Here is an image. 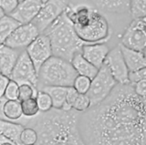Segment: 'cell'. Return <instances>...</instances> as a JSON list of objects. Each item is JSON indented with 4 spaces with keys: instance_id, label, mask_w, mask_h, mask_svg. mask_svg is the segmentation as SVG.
Masks as SVG:
<instances>
[{
    "instance_id": "obj_30",
    "label": "cell",
    "mask_w": 146,
    "mask_h": 145,
    "mask_svg": "<svg viewBox=\"0 0 146 145\" xmlns=\"http://www.w3.org/2000/svg\"><path fill=\"white\" fill-rule=\"evenodd\" d=\"M3 97L6 99H18V84L12 79L9 80Z\"/></svg>"
},
{
    "instance_id": "obj_26",
    "label": "cell",
    "mask_w": 146,
    "mask_h": 145,
    "mask_svg": "<svg viewBox=\"0 0 146 145\" xmlns=\"http://www.w3.org/2000/svg\"><path fill=\"white\" fill-rule=\"evenodd\" d=\"M90 107V101L89 97L85 93H79L76 99L73 102L71 109L79 112H84Z\"/></svg>"
},
{
    "instance_id": "obj_4",
    "label": "cell",
    "mask_w": 146,
    "mask_h": 145,
    "mask_svg": "<svg viewBox=\"0 0 146 145\" xmlns=\"http://www.w3.org/2000/svg\"><path fill=\"white\" fill-rule=\"evenodd\" d=\"M78 73L70 61L61 58L51 56L40 67L38 72V87L43 86H73Z\"/></svg>"
},
{
    "instance_id": "obj_22",
    "label": "cell",
    "mask_w": 146,
    "mask_h": 145,
    "mask_svg": "<svg viewBox=\"0 0 146 145\" xmlns=\"http://www.w3.org/2000/svg\"><path fill=\"white\" fill-rule=\"evenodd\" d=\"M20 24L10 16L6 15L0 19V45L6 42L7 38Z\"/></svg>"
},
{
    "instance_id": "obj_36",
    "label": "cell",
    "mask_w": 146,
    "mask_h": 145,
    "mask_svg": "<svg viewBox=\"0 0 146 145\" xmlns=\"http://www.w3.org/2000/svg\"><path fill=\"white\" fill-rule=\"evenodd\" d=\"M0 145H16V143L6 136L0 134Z\"/></svg>"
},
{
    "instance_id": "obj_31",
    "label": "cell",
    "mask_w": 146,
    "mask_h": 145,
    "mask_svg": "<svg viewBox=\"0 0 146 145\" xmlns=\"http://www.w3.org/2000/svg\"><path fill=\"white\" fill-rule=\"evenodd\" d=\"M144 79H146V68H143V69H141L139 70L129 71V74H128V80H129L130 85L134 84Z\"/></svg>"
},
{
    "instance_id": "obj_38",
    "label": "cell",
    "mask_w": 146,
    "mask_h": 145,
    "mask_svg": "<svg viewBox=\"0 0 146 145\" xmlns=\"http://www.w3.org/2000/svg\"><path fill=\"white\" fill-rule=\"evenodd\" d=\"M46 1H47V0H42V2H43V3H45Z\"/></svg>"
},
{
    "instance_id": "obj_39",
    "label": "cell",
    "mask_w": 146,
    "mask_h": 145,
    "mask_svg": "<svg viewBox=\"0 0 146 145\" xmlns=\"http://www.w3.org/2000/svg\"><path fill=\"white\" fill-rule=\"evenodd\" d=\"M1 75H2V72H1V71H0V76H1Z\"/></svg>"
},
{
    "instance_id": "obj_11",
    "label": "cell",
    "mask_w": 146,
    "mask_h": 145,
    "mask_svg": "<svg viewBox=\"0 0 146 145\" xmlns=\"http://www.w3.org/2000/svg\"><path fill=\"white\" fill-rule=\"evenodd\" d=\"M38 35L39 32L32 22L27 24H22L14 29L4 44L12 48L23 50V49H26V48Z\"/></svg>"
},
{
    "instance_id": "obj_34",
    "label": "cell",
    "mask_w": 146,
    "mask_h": 145,
    "mask_svg": "<svg viewBox=\"0 0 146 145\" xmlns=\"http://www.w3.org/2000/svg\"><path fill=\"white\" fill-rule=\"evenodd\" d=\"M131 86L133 88L134 91L138 95H140L141 97H143V98L146 97V79H141Z\"/></svg>"
},
{
    "instance_id": "obj_12",
    "label": "cell",
    "mask_w": 146,
    "mask_h": 145,
    "mask_svg": "<svg viewBox=\"0 0 146 145\" xmlns=\"http://www.w3.org/2000/svg\"><path fill=\"white\" fill-rule=\"evenodd\" d=\"M104 63L108 66L113 78L119 84H129L128 74L129 70L123 60L119 45L110 49Z\"/></svg>"
},
{
    "instance_id": "obj_32",
    "label": "cell",
    "mask_w": 146,
    "mask_h": 145,
    "mask_svg": "<svg viewBox=\"0 0 146 145\" xmlns=\"http://www.w3.org/2000/svg\"><path fill=\"white\" fill-rule=\"evenodd\" d=\"M18 4V0H0V7L4 10L5 14L9 15L15 9Z\"/></svg>"
},
{
    "instance_id": "obj_2",
    "label": "cell",
    "mask_w": 146,
    "mask_h": 145,
    "mask_svg": "<svg viewBox=\"0 0 146 145\" xmlns=\"http://www.w3.org/2000/svg\"><path fill=\"white\" fill-rule=\"evenodd\" d=\"M80 112L73 109L51 108L27 118L25 127L33 128L38 145H80L84 144L80 131Z\"/></svg>"
},
{
    "instance_id": "obj_8",
    "label": "cell",
    "mask_w": 146,
    "mask_h": 145,
    "mask_svg": "<svg viewBox=\"0 0 146 145\" xmlns=\"http://www.w3.org/2000/svg\"><path fill=\"white\" fill-rule=\"evenodd\" d=\"M9 79L14 80L18 85L27 83L34 86L36 89L38 87V72L27 55L26 49L21 50L9 76Z\"/></svg>"
},
{
    "instance_id": "obj_5",
    "label": "cell",
    "mask_w": 146,
    "mask_h": 145,
    "mask_svg": "<svg viewBox=\"0 0 146 145\" xmlns=\"http://www.w3.org/2000/svg\"><path fill=\"white\" fill-rule=\"evenodd\" d=\"M76 33L85 43L106 42L110 39L111 29L106 17L94 7H90L88 22L81 26H74Z\"/></svg>"
},
{
    "instance_id": "obj_19",
    "label": "cell",
    "mask_w": 146,
    "mask_h": 145,
    "mask_svg": "<svg viewBox=\"0 0 146 145\" xmlns=\"http://www.w3.org/2000/svg\"><path fill=\"white\" fill-rule=\"evenodd\" d=\"M25 126L19 122L12 121L9 120L0 119V134L6 136L16 143L20 145V134Z\"/></svg>"
},
{
    "instance_id": "obj_21",
    "label": "cell",
    "mask_w": 146,
    "mask_h": 145,
    "mask_svg": "<svg viewBox=\"0 0 146 145\" xmlns=\"http://www.w3.org/2000/svg\"><path fill=\"white\" fill-rule=\"evenodd\" d=\"M68 87L62 86H43L38 90H43L49 95L52 101V107L56 109H62L66 102V94Z\"/></svg>"
},
{
    "instance_id": "obj_20",
    "label": "cell",
    "mask_w": 146,
    "mask_h": 145,
    "mask_svg": "<svg viewBox=\"0 0 146 145\" xmlns=\"http://www.w3.org/2000/svg\"><path fill=\"white\" fill-rule=\"evenodd\" d=\"M70 63L77 71L78 75L88 77L90 79L97 74L99 70L98 68H96L94 65H92L87 60L86 58H84L80 52H78L75 54L74 57L70 60Z\"/></svg>"
},
{
    "instance_id": "obj_6",
    "label": "cell",
    "mask_w": 146,
    "mask_h": 145,
    "mask_svg": "<svg viewBox=\"0 0 146 145\" xmlns=\"http://www.w3.org/2000/svg\"><path fill=\"white\" fill-rule=\"evenodd\" d=\"M116 85L117 81L111 75L108 66L103 63L99 68L97 74L90 79V88L86 93L90 99V106L102 101Z\"/></svg>"
},
{
    "instance_id": "obj_40",
    "label": "cell",
    "mask_w": 146,
    "mask_h": 145,
    "mask_svg": "<svg viewBox=\"0 0 146 145\" xmlns=\"http://www.w3.org/2000/svg\"><path fill=\"white\" fill-rule=\"evenodd\" d=\"M20 1H22V0H18V2H20Z\"/></svg>"
},
{
    "instance_id": "obj_14",
    "label": "cell",
    "mask_w": 146,
    "mask_h": 145,
    "mask_svg": "<svg viewBox=\"0 0 146 145\" xmlns=\"http://www.w3.org/2000/svg\"><path fill=\"white\" fill-rule=\"evenodd\" d=\"M95 9L104 14L112 16L129 15L130 0H89Z\"/></svg>"
},
{
    "instance_id": "obj_9",
    "label": "cell",
    "mask_w": 146,
    "mask_h": 145,
    "mask_svg": "<svg viewBox=\"0 0 146 145\" xmlns=\"http://www.w3.org/2000/svg\"><path fill=\"white\" fill-rule=\"evenodd\" d=\"M145 17L131 19L121 38V45L137 51H145L146 32Z\"/></svg>"
},
{
    "instance_id": "obj_17",
    "label": "cell",
    "mask_w": 146,
    "mask_h": 145,
    "mask_svg": "<svg viewBox=\"0 0 146 145\" xmlns=\"http://www.w3.org/2000/svg\"><path fill=\"white\" fill-rule=\"evenodd\" d=\"M20 52L21 50L12 48L5 44L0 45V71L2 74L10 76Z\"/></svg>"
},
{
    "instance_id": "obj_28",
    "label": "cell",
    "mask_w": 146,
    "mask_h": 145,
    "mask_svg": "<svg viewBox=\"0 0 146 145\" xmlns=\"http://www.w3.org/2000/svg\"><path fill=\"white\" fill-rule=\"evenodd\" d=\"M38 140L36 130L30 127H25L20 134V142L25 145H33L36 144Z\"/></svg>"
},
{
    "instance_id": "obj_24",
    "label": "cell",
    "mask_w": 146,
    "mask_h": 145,
    "mask_svg": "<svg viewBox=\"0 0 146 145\" xmlns=\"http://www.w3.org/2000/svg\"><path fill=\"white\" fill-rule=\"evenodd\" d=\"M20 104H21L22 114L24 117L32 118L39 112V109L38 106L36 97H32L29 99H24V101H21Z\"/></svg>"
},
{
    "instance_id": "obj_18",
    "label": "cell",
    "mask_w": 146,
    "mask_h": 145,
    "mask_svg": "<svg viewBox=\"0 0 146 145\" xmlns=\"http://www.w3.org/2000/svg\"><path fill=\"white\" fill-rule=\"evenodd\" d=\"M1 119L23 123L25 117L22 114L21 104L18 99H6L2 104Z\"/></svg>"
},
{
    "instance_id": "obj_7",
    "label": "cell",
    "mask_w": 146,
    "mask_h": 145,
    "mask_svg": "<svg viewBox=\"0 0 146 145\" xmlns=\"http://www.w3.org/2000/svg\"><path fill=\"white\" fill-rule=\"evenodd\" d=\"M70 5V0H47L32 21L39 34H42Z\"/></svg>"
},
{
    "instance_id": "obj_1",
    "label": "cell",
    "mask_w": 146,
    "mask_h": 145,
    "mask_svg": "<svg viewBox=\"0 0 146 145\" xmlns=\"http://www.w3.org/2000/svg\"><path fill=\"white\" fill-rule=\"evenodd\" d=\"M146 98L119 84L102 101L80 115L84 144L146 145Z\"/></svg>"
},
{
    "instance_id": "obj_15",
    "label": "cell",
    "mask_w": 146,
    "mask_h": 145,
    "mask_svg": "<svg viewBox=\"0 0 146 145\" xmlns=\"http://www.w3.org/2000/svg\"><path fill=\"white\" fill-rule=\"evenodd\" d=\"M110 51V47L106 42L86 43L81 47L80 53L90 63L96 68L102 66Z\"/></svg>"
},
{
    "instance_id": "obj_29",
    "label": "cell",
    "mask_w": 146,
    "mask_h": 145,
    "mask_svg": "<svg viewBox=\"0 0 146 145\" xmlns=\"http://www.w3.org/2000/svg\"><path fill=\"white\" fill-rule=\"evenodd\" d=\"M90 79H89L88 77L78 75L74 80V83H73V87L77 89V91L79 93L85 94L87 93L90 88Z\"/></svg>"
},
{
    "instance_id": "obj_13",
    "label": "cell",
    "mask_w": 146,
    "mask_h": 145,
    "mask_svg": "<svg viewBox=\"0 0 146 145\" xmlns=\"http://www.w3.org/2000/svg\"><path fill=\"white\" fill-rule=\"evenodd\" d=\"M43 5L42 0H22L8 16L13 17L20 25L31 23L38 14Z\"/></svg>"
},
{
    "instance_id": "obj_10",
    "label": "cell",
    "mask_w": 146,
    "mask_h": 145,
    "mask_svg": "<svg viewBox=\"0 0 146 145\" xmlns=\"http://www.w3.org/2000/svg\"><path fill=\"white\" fill-rule=\"evenodd\" d=\"M26 51L33 63L36 72H38L40 67L46 60L53 56L49 38L45 34H39L26 48Z\"/></svg>"
},
{
    "instance_id": "obj_16",
    "label": "cell",
    "mask_w": 146,
    "mask_h": 145,
    "mask_svg": "<svg viewBox=\"0 0 146 145\" xmlns=\"http://www.w3.org/2000/svg\"><path fill=\"white\" fill-rule=\"evenodd\" d=\"M119 47H120L121 55L128 68V70L134 71L146 68L145 51L133 50V49L128 48L121 44H119Z\"/></svg>"
},
{
    "instance_id": "obj_3",
    "label": "cell",
    "mask_w": 146,
    "mask_h": 145,
    "mask_svg": "<svg viewBox=\"0 0 146 145\" xmlns=\"http://www.w3.org/2000/svg\"><path fill=\"white\" fill-rule=\"evenodd\" d=\"M42 34L48 36L52 48V55L70 61L74 55L80 52L84 41L78 37L72 23L65 12L59 16Z\"/></svg>"
},
{
    "instance_id": "obj_27",
    "label": "cell",
    "mask_w": 146,
    "mask_h": 145,
    "mask_svg": "<svg viewBox=\"0 0 146 145\" xmlns=\"http://www.w3.org/2000/svg\"><path fill=\"white\" fill-rule=\"evenodd\" d=\"M36 93H38V89L30 84L24 83L18 85V101H19L36 97Z\"/></svg>"
},
{
    "instance_id": "obj_35",
    "label": "cell",
    "mask_w": 146,
    "mask_h": 145,
    "mask_svg": "<svg viewBox=\"0 0 146 145\" xmlns=\"http://www.w3.org/2000/svg\"><path fill=\"white\" fill-rule=\"evenodd\" d=\"M9 80H10L9 77L4 74L0 76V98H2L4 96L5 90H6V88L9 82Z\"/></svg>"
},
{
    "instance_id": "obj_23",
    "label": "cell",
    "mask_w": 146,
    "mask_h": 145,
    "mask_svg": "<svg viewBox=\"0 0 146 145\" xmlns=\"http://www.w3.org/2000/svg\"><path fill=\"white\" fill-rule=\"evenodd\" d=\"M130 16L132 19L146 17V0H130Z\"/></svg>"
},
{
    "instance_id": "obj_37",
    "label": "cell",
    "mask_w": 146,
    "mask_h": 145,
    "mask_svg": "<svg viewBox=\"0 0 146 145\" xmlns=\"http://www.w3.org/2000/svg\"><path fill=\"white\" fill-rule=\"evenodd\" d=\"M5 16H6V14H5V12H4V10L2 9V8H1V7H0V19H2V17H5Z\"/></svg>"
},
{
    "instance_id": "obj_25",
    "label": "cell",
    "mask_w": 146,
    "mask_h": 145,
    "mask_svg": "<svg viewBox=\"0 0 146 145\" xmlns=\"http://www.w3.org/2000/svg\"><path fill=\"white\" fill-rule=\"evenodd\" d=\"M36 102L39 109V111H47L52 108V101L49 95L43 90H38L36 95Z\"/></svg>"
},
{
    "instance_id": "obj_33",
    "label": "cell",
    "mask_w": 146,
    "mask_h": 145,
    "mask_svg": "<svg viewBox=\"0 0 146 145\" xmlns=\"http://www.w3.org/2000/svg\"><path fill=\"white\" fill-rule=\"evenodd\" d=\"M79 95V92L77 91V89L73 87V86H70V87H68L67 89V94H66V104L71 109V106L74 101L76 99L77 96Z\"/></svg>"
}]
</instances>
